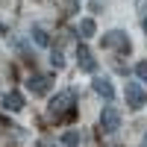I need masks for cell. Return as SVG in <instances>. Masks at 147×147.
Masks as SVG:
<instances>
[{"instance_id":"1","label":"cell","mask_w":147,"mask_h":147,"mask_svg":"<svg viewBox=\"0 0 147 147\" xmlns=\"http://www.w3.org/2000/svg\"><path fill=\"white\" fill-rule=\"evenodd\" d=\"M74 106H77V91L74 88H65V91H59L53 97V103H50V118L53 121H62L74 112Z\"/></svg>"},{"instance_id":"2","label":"cell","mask_w":147,"mask_h":147,"mask_svg":"<svg viewBox=\"0 0 147 147\" xmlns=\"http://www.w3.org/2000/svg\"><path fill=\"white\" fill-rule=\"evenodd\" d=\"M124 97H127V106L132 109V112H138V109L144 106V100H147V94H144V88L138 82H127L124 85Z\"/></svg>"},{"instance_id":"3","label":"cell","mask_w":147,"mask_h":147,"mask_svg":"<svg viewBox=\"0 0 147 147\" xmlns=\"http://www.w3.org/2000/svg\"><path fill=\"white\" fill-rule=\"evenodd\" d=\"M103 47H112V50L118 53H129V38H127V32H121V30H112V32H106L103 35Z\"/></svg>"},{"instance_id":"4","label":"cell","mask_w":147,"mask_h":147,"mask_svg":"<svg viewBox=\"0 0 147 147\" xmlns=\"http://www.w3.org/2000/svg\"><path fill=\"white\" fill-rule=\"evenodd\" d=\"M100 129L103 132H118L121 129V112L115 106H106L100 112Z\"/></svg>"},{"instance_id":"5","label":"cell","mask_w":147,"mask_h":147,"mask_svg":"<svg viewBox=\"0 0 147 147\" xmlns=\"http://www.w3.org/2000/svg\"><path fill=\"white\" fill-rule=\"evenodd\" d=\"M30 94H47V91H50V85H53V80L50 77H44V74H35V77H30Z\"/></svg>"},{"instance_id":"6","label":"cell","mask_w":147,"mask_h":147,"mask_svg":"<svg viewBox=\"0 0 147 147\" xmlns=\"http://www.w3.org/2000/svg\"><path fill=\"white\" fill-rule=\"evenodd\" d=\"M77 65H80L85 74H91V71H94V56H91V50H88L85 44L77 47Z\"/></svg>"},{"instance_id":"7","label":"cell","mask_w":147,"mask_h":147,"mask_svg":"<svg viewBox=\"0 0 147 147\" xmlns=\"http://www.w3.org/2000/svg\"><path fill=\"white\" fill-rule=\"evenodd\" d=\"M94 91L103 97V100H115V88H112V82H109L106 77H94Z\"/></svg>"},{"instance_id":"8","label":"cell","mask_w":147,"mask_h":147,"mask_svg":"<svg viewBox=\"0 0 147 147\" xmlns=\"http://www.w3.org/2000/svg\"><path fill=\"white\" fill-rule=\"evenodd\" d=\"M3 106L9 109V112H21V109H24V94L21 91H9L3 97Z\"/></svg>"},{"instance_id":"9","label":"cell","mask_w":147,"mask_h":147,"mask_svg":"<svg viewBox=\"0 0 147 147\" xmlns=\"http://www.w3.org/2000/svg\"><path fill=\"white\" fill-rule=\"evenodd\" d=\"M32 41L38 47H47V44H50V35L44 32V27H32Z\"/></svg>"},{"instance_id":"10","label":"cell","mask_w":147,"mask_h":147,"mask_svg":"<svg viewBox=\"0 0 147 147\" xmlns=\"http://www.w3.org/2000/svg\"><path fill=\"white\" fill-rule=\"evenodd\" d=\"M80 32L88 38V35H94V32H97V24H94L91 18H82V21H80Z\"/></svg>"},{"instance_id":"11","label":"cell","mask_w":147,"mask_h":147,"mask_svg":"<svg viewBox=\"0 0 147 147\" xmlns=\"http://www.w3.org/2000/svg\"><path fill=\"white\" fill-rule=\"evenodd\" d=\"M62 144H65V147H80V132H77V129H68L65 138H62Z\"/></svg>"},{"instance_id":"12","label":"cell","mask_w":147,"mask_h":147,"mask_svg":"<svg viewBox=\"0 0 147 147\" xmlns=\"http://www.w3.org/2000/svg\"><path fill=\"white\" fill-rule=\"evenodd\" d=\"M136 77L147 82V62H138V65H136Z\"/></svg>"},{"instance_id":"13","label":"cell","mask_w":147,"mask_h":147,"mask_svg":"<svg viewBox=\"0 0 147 147\" xmlns=\"http://www.w3.org/2000/svg\"><path fill=\"white\" fill-rule=\"evenodd\" d=\"M38 147H56V144H53V141H50V138H44V141H41V144H38Z\"/></svg>"},{"instance_id":"14","label":"cell","mask_w":147,"mask_h":147,"mask_svg":"<svg viewBox=\"0 0 147 147\" xmlns=\"http://www.w3.org/2000/svg\"><path fill=\"white\" fill-rule=\"evenodd\" d=\"M0 35H6V27H3V24H0Z\"/></svg>"},{"instance_id":"15","label":"cell","mask_w":147,"mask_h":147,"mask_svg":"<svg viewBox=\"0 0 147 147\" xmlns=\"http://www.w3.org/2000/svg\"><path fill=\"white\" fill-rule=\"evenodd\" d=\"M141 12H144V15H147V3H144V6H141Z\"/></svg>"},{"instance_id":"16","label":"cell","mask_w":147,"mask_h":147,"mask_svg":"<svg viewBox=\"0 0 147 147\" xmlns=\"http://www.w3.org/2000/svg\"><path fill=\"white\" fill-rule=\"evenodd\" d=\"M144 32H147V18H144Z\"/></svg>"}]
</instances>
